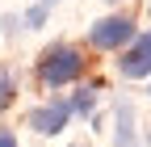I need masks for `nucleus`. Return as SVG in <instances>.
I'll return each mask as SVG.
<instances>
[{
	"mask_svg": "<svg viewBox=\"0 0 151 147\" xmlns=\"http://www.w3.org/2000/svg\"><path fill=\"white\" fill-rule=\"evenodd\" d=\"M113 147H139V114L130 101L113 105Z\"/></svg>",
	"mask_w": 151,
	"mask_h": 147,
	"instance_id": "39448f33",
	"label": "nucleus"
},
{
	"mask_svg": "<svg viewBox=\"0 0 151 147\" xmlns=\"http://www.w3.org/2000/svg\"><path fill=\"white\" fill-rule=\"evenodd\" d=\"M46 13H50L46 4H29V9L21 13V25H25V30H42V25H46Z\"/></svg>",
	"mask_w": 151,
	"mask_h": 147,
	"instance_id": "6e6552de",
	"label": "nucleus"
},
{
	"mask_svg": "<svg viewBox=\"0 0 151 147\" xmlns=\"http://www.w3.org/2000/svg\"><path fill=\"white\" fill-rule=\"evenodd\" d=\"M0 147H17V135L13 130H0Z\"/></svg>",
	"mask_w": 151,
	"mask_h": 147,
	"instance_id": "1a4fd4ad",
	"label": "nucleus"
},
{
	"mask_svg": "<svg viewBox=\"0 0 151 147\" xmlns=\"http://www.w3.org/2000/svg\"><path fill=\"white\" fill-rule=\"evenodd\" d=\"M25 122H29V130H34V135H42V139H55V135H63L67 126H71V114H67L63 97H55V101H42V105H34Z\"/></svg>",
	"mask_w": 151,
	"mask_h": 147,
	"instance_id": "7ed1b4c3",
	"label": "nucleus"
},
{
	"mask_svg": "<svg viewBox=\"0 0 151 147\" xmlns=\"http://www.w3.org/2000/svg\"><path fill=\"white\" fill-rule=\"evenodd\" d=\"M139 38V21L130 13H105V17H97V21L88 25V46L92 50H109V55H122L130 42Z\"/></svg>",
	"mask_w": 151,
	"mask_h": 147,
	"instance_id": "f03ea898",
	"label": "nucleus"
},
{
	"mask_svg": "<svg viewBox=\"0 0 151 147\" xmlns=\"http://www.w3.org/2000/svg\"><path fill=\"white\" fill-rule=\"evenodd\" d=\"M97 101H101V88L97 84H80L71 97H63V105H67L71 118H92L97 114Z\"/></svg>",
	"mask_w": 151,
	"mask_h": 147,
	"instance_id": "423d86ee",
	"label": "nucleus"
},
{
	"mask_svg": "<svg viewBox=\"0 0 151 147\" xmlns=\"http://www.w3.org/2000/svg\"><path fill=\"white\" fill-rule=\"evenodd\" d=\"M13 101H17V76L0 63V109H9Z\"/></svg>",
	"mask_w": 151,
	"mask_h": 147,
	"instance_id": "0eeeda50",
	"label": "nucleus"
},
{
	"mask_svg": "<svg viewBox=\"0 0 151 147\" xmlns=\"http://www.w3.org/2000/svg\"><path fill=\"white\" fill-rule=\"evenodd\" d=\"M118 76H126V80H147L151 76V30H139V38L122 50Z\"/></svg>",
	"mask_w": 151,
	"mask_h": 147,
	"instance_id": "20e7f679",
	"label": "nucleus"
},
{
	"mask_svg": "<svg viewBox=\"0 0 151 147\" xmlns=\"http://www.w3.org/2000/svg\"><path fill=\"white\" fill-rule=\"evenodd\" d=\"M84 71H88V59H84V50L71 46V42L46 46L42 55H38V63H34V76H38L42 88H71Z\"/></svg>",
	"mask_w": 151,
	"mask_h": 147,
	"instance_id": "f257e3e1",
	"label": "nucleus"
},
{
	"mask_svg": "<svg viewBox=\"0 0 151 147\" xmlns=\"http://www.w3.org/2000/svg\"><path fill=\"white\" fill-rule=\"evenodd\" d=\"M147 93H151V88H147Z\"/></svg>",
	"mask_w": 151,
	"mask_h": 147,
	"instance_id": "9b49d317",
	"label": "nucleus"
},
{
	"mask_svg": "<svg viewBox=\"0 0 151 147\" xmlns=\"http://www.w3.org/2000/svg\"><path fill=\"white\" fill-rule=\"evenodd\" d=\"M38 4H46V9H55V4H63V0H38Z\"/></svg>",
	"mask_w": 151,
	"mask_h": 147,
	"instance_id": "9d476101",
	"label": "nucleus"
}]
</instances>
